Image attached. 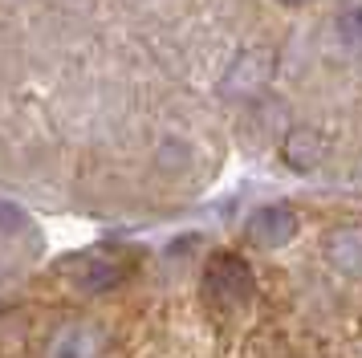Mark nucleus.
<instances>
[{"mask_svg":"<svg viewBox=\"0 0 362 358\" xmlns=\"http://www.w3.org/2000/svg\"><path fill=\"white\" fill-rule=\"evenodd\" d=\"M199 289H204V301L212 309L236 313L257 297V277L240 253H212L204 265V277H199Z\"/></svg>","mask_w":362,"mask_h":358,"instance_id":"nucleus-1","label":"nucleus"},{"mask_svg":"<svg viewBox=\"0 0 362 358\" xmlns=\"http://www.w3.org/2000/svg\"><path fill=\"white\" fill-rule=\"evenodd\" d=\"M62 273H69V281L82 293H110L131 277V260L115 253H78L62 265Z\"/></svg>","mask_w":362,"mask_h":358,"instance_id":"nucleus-2","label":"nucleus"},{"mask_svg":"<svg viewBox=\"0 0 362 358\" xmlns=\"http://www.w3.org/2000/svg\"><path fill=\"white\" fill-rule=\"evenodd\" d=\"M273 78V53L269 49H245L240 57H232V65L220 78V94L224 98H252L261 94Z\"/></svg>","mask_w":362,"mask_h":358,"instance_id":"nucleus-3","label":"nucleus"},{"mask_svg":"<svg viewBox=\"0 0 362 358\" xmlns=\"http://www.w3.org/2000/svg\"><path fill=\"white\" fill-rule=\"evenodd\" d=\"M297 228H301V220H297V212L289 204H264V208L248 216L245 236L257 248H285L297 236Z\"/></svg>","mask_w":362,"mask_h":358,"instance_id":"nucleus-4","label":"nucleus"},{"mask_svg":"<svg viewBox=\"0 0 362 358\" xmlns=\"http://www.w3.org/2000/svg\"><path fill=\"white\" fill-rule=\"evenodd\" d=\"M102 354V325L94 322H62L45 342V358H98Z\"/></svg>","mask_w":362,"mask_h":358,"instance_id":"nucleus-5","label":"nucleus"},{"mask_svg":"<svg viewBox=\"0 0 362 358\" xmlns=\"http://www.w3.org/2000/svg\"><path fill=\"white\" fill-rule=\"evenodd\" d=\"M326 151H329V143L317 127H293L281 139V159L289 163L293 171H313L317 163L326 159Z\"/></svg>","mask_w":362,"mask_h":358,"instance_id":"nucleus-6","label":"nucleus"},{"mask_svg":"<svg viewBox=\"0 0 362 358\" xmlns=\"http://www.w3.org/2000/svg\"><path fill=\"white\" fill-rule=\"evenodd\" d=\"M329 265L346 277H362V228H338L326 236Z\"/></svg>","mask_w":362,"mask_h":358,"instance_id":"nucleus-7","label":"nucleus"},{"mask_svg":"<svg viewBox=\"0 0 362 358\" xmlns=\"http://www.w3.org/2000/svg\"><path fill=\"white\" fill-rule=\"evenodd\" d=\"M334 37H338L342 45H350V49H362V4H350V8L338 13V21H334Z\"/></svg>","mask_w":362,"mask_h":358,"instance_id":"nucleus-8","label":"nucleus"},{"mask_svg":"<svg viewBox=\"0 0 362 358\" xmlns=\"http://www.w3.org/2000/svg\"><path fill=\"white\" fill-rule=\"evenodd\" d=\"M29 212L13 204V200H0V241H13V236H25L29 232Z\"/></svg>","mask_w":362,"mask_h":358,"instance_id":"nucleus-9","label":"nucleus"},{"mask_svg":"<svg viewBox=\"0 0 362 358\" xmlns=\"http://www.w3.org/2000/svg\"><path fill=\"white\" fill-rule=\"evenodd\" d=\"M285 4H301V0H285Z\"/></svg>","mask_w":362,"mask_h":358,"instance_id":"nucleus-10","label":"nucleus"}]
</instances>
